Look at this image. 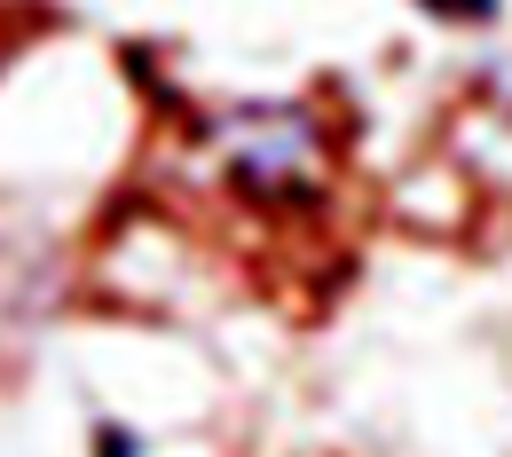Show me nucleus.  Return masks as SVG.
<instances>
[{"label":"nucleus","instance_id":"obj_1","mask_svg":"<svg viewBox=\"0 0 512 457\" xmlns=\"http://www.w3.org/2000/svg\"><path fill=\"white\" fill-rule=\"evenodd\" d=\"M221 150L237 158L245 182L276 190V182H292V174L316 166V119L292 111V103H260V111H237V119L221 127Z\"/></svg>","mask_w":512,"mask_h":457},{"label":"nucleus","instance_id":"obj_2","mask_svg":"<svg viewBox=\"0 0 512 457\" xmlns=\"http://www.w3.org/2000/svg\"><path fill=\"white\" fill-rule=\"evenodd\" d=\"M426 16H449V24H489L497 16V0H418Z\"/></svg>","mask_w":512,"mask_h":457},{"label":"nucleus","instance_id":"obj_3","mask_svg":"<svg viewBox=\"0 0 512 457\" xmlns=\"http://www.w3.org/2000/svg\"><path fill=\"white\" fill-rule=\"evenodd\" d=\"M103 457H142V442H134V434H119V426H103Z\"/></svg>","mask_w":512,"mask_h":457}]
</instances>
